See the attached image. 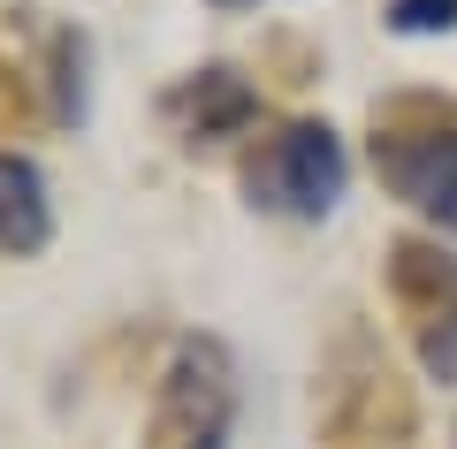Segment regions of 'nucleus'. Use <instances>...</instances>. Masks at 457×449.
Returning a JSON list of instances; mask_svg holds the SVG:
<instances>
[{"label":"nucleus","instance_id":"1","mask_svg":"<svg viewBox=\"0 0 457 449\" xmlns=\"http://www.w3.org/2000/svg\"><path fill=\"white\" fill-rule=\"evenodd\" d=\"M374 168L404 206L457 229V107L435 99H396L374 114Z\"/></svg>","mask_w":457,"mask_h":449},{"label":"nucleus","instance_id":"2","mask_svg":"<svg viewBox=\"0 0 457 449\" xmlns=\"http://www.w3.org/2000/svg\"><path fill=\"white\" fill-rule=\"evenodd\" d=\"M237 419V366L213 336H183L161 366L145 419V449H221Z\"/></svg>","mask_w":457,"mask_h":449},{"label":"nucleus","instance_id":"3","mask_svg":"<svg viewBox=\"0 0 457 449\" xmlns=\"http://www.w3.org/2000/svg\"><path fill=\"white\" fill-rule=\"evenodd\" d=\"M343 176H351V161H343V137L328 122H282L245 153L252 206L290 213V221H320L343 198Z\"/></svg>","mask_w":457,"mask_h":449},{"label":"nucleus","instance_id":"4","mask_svg":"<svg viewBox=\"0 0 457 449\" xmlns=\"http://www.w3.org/2000/svg\"><path fill=\"white\" fill-rule=\"evenodd\" d=\"M389 305L404 320L420 366L435 381H457V259L442 244L396 237L389 244Z\"/></svg>","mask_w":457,"mask_h":449},{"label":"nucleus","instance_id":"5","mask_svg":"<svg viewBox=\"0 0 457 449\" xmlns=\"http://www.w3.org/2000/svg\"><path fill=\"white\" fill-rule=\"evenodd\" d=\"M252 114H260V92H252L237 69H198L183 92H168V122L183 129V137H237V129H252Z\"/></svg>","mask_w":457,"mask_h":449},{"label":"nucleus","instance_id":"6","mask_svg":"<svg viewBox=\"0 0 457 449\" xmlns=\"http://www.w3.org/2000/svg\"><path fill=\"white\" fill-rule=\"evenodd\" d=\"M54 237V206H46V176H38L31 153H16V145H0V252H46Z\"/></svg>","mask_w":457,"mask_h":449},{"label":"nucleus","instance_id":"7","mask_svg":"<svg viewBox=\"0 0 457 449\" xmlns=\"http://www.w3.org/2000/svg\"><path fill=\"white\" fill-rule=\"evenodd\" d=\"M389 23H396V31H411V38L457 31V0H389Z\"/></svg>","mask_w":457,"mask_h":449},{"label":"nucleus","instance_id":"8","mask_svg":"<svg viewBox=\"0 0 457 449\" xmlns=\"http://www.w3.org/2000/svg\"><path fill=\"white\" fill-rule=\"evenodd\" d=\"M213 8H252V0H213Z\"/></svg>","mask_w":457,"mask_h":449}]
</instances>
